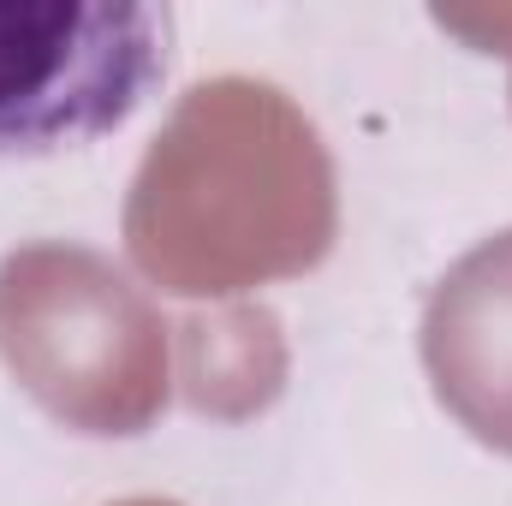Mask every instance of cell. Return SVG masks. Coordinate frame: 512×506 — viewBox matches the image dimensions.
<instances>
[{"instance_id":"6","label":"cell","mask_w":512,"mask_h":506,"mask_svg":"<svg viewBox=\"0 0 512 506\" xmlns=\"http://www.w3.org/2000/svg\"><path fill=\"white\" fill-rule=\"evenodd\" d=\"M126 506H167V501H126Z\"/></svg>"},{"instance_id":"4","label":"cell","mask_w":512,"mask_h":506,"mask_svg":"<svg viewBox=\"0 0 512 506\" xmlns=\"http://www.w3.org/2000/svg\"><path fill=\"white\" fill-rule=\"evenodd\" d=\"M435 399L489 447L512 453V233L459 256L423 310Z\"/></svg>"},{"instance_id":"2","label":"cell","mask_w":512,"mask_h":506,"mask_svg":"<svg viewBox=\"0 0 512 506\" xmlns=\"http://www.w3.org/2000/svg\"><path fill=\"white\" fill-rule=\"evenodd\" d=\"M0 352L18 381L90 435H131L161 405V322L90 251L36 245L0 268Z\"/></svg>"},{"instance_id":"3","label":"cell","mask_w":512,"mask_h":506,"mask_svg":"<svg viewBox=\"0 0 512 506\" xmlns=\"http://www.w3.org/2000/svg\"><path fill=\"white\" fill-rule=\"evenodd\" d=\"M167 6L0 0V161L84 149L167 78Z\"/></svg>"},{"instance_id":"1","label":"cell","mask_w":512,"mask_h":506,"mask_svg":"<svg viewBox=\"0 0 512 506\" xmlns=\"http://www.w3.org/2000/svg\"><path fill=\"white\" fill-rule=\"evenodd\" d=\"M126 239L173 292L298 274L334 239L328 149L274 84H197L137 167Z\"/></svg>"},{"instance_id":"5","label":"cell","mask_w":512,"mask_h":506,"mask_svg":"<svg viewBox=\"0 0 512 506\" xmlns=\"http://www.w3.org/2000/svg\"><path fill=\"white\" fill-rule=\"evenodd\" d=\"M441 30L465 36L483 54H507L512 60V6H477V12H435Z\"/></svg>"}]
</instances>
